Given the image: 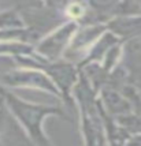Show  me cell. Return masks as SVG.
<instances>
[{
	"mask_svg": "<svg viewBox=\"0 0 141 146\" xmlns=\"http://www.w3.org/2000/svg\"><path fill=\"white\" fill-rule=\"evenodd\" d=\"M102 100L104 101L107 109L110 111V113L112 115H119V116H125L129 113L130 111V104L129 101L122 97L118 90H115V88H104L102 90Z\"/></svg>",
	"mask_w": 141,
	"mask_h": 146,
	"instance_id": "cell-8",
	"label": "cell"
},
{
	"mask_svg": "<svg viewBox=\"0 0 141 146\" xmlns=\"http://www.w3.org/2000/svg\"><path fill=\"white\" fill-rule=\"evenodd\" d=\"M77 30V23L76 22H67L63 26H60L55 32H52L49 36H47L44 40H41L36 48L41 56H45L49 60H55L63 52L66 46L70 44V37L74 36Z\"/></svg>",
	"mask_w": 141,
	"mask_h": 146,
	"instance_id": "cell-4",
	"label": "cell"
},
{
	"mask_svg": "<svg viewBox=\"0 0 141 146\" xmlns=\"http://www.w3.org/2000/svg\"><path fill=\"white\" fill-rule=\"evenodd\" d=\"M123 70L128 78L141 82V38L130 40L123 48Z\"/></svg>",
	"mask_w": 141,
	"mask_h": 146,
	"instance_id": "cell-5",
	"label": "cell"
},
{
	"mask_svg": "<svg viewBox=\"0 0 141 146\" xmlns=\"http://www.w3.org/2000/svg\"><path fill=\"white\" fill-rule=\"evenodd\" d=\"M45 71L47 75L51 76L55 83L59 86V89L63 92V94L67 97V92L76 82L77 71L73 67V64L69 63H47L45 62Z\"/></svg>",
	"mask_w": 141,
	"mask_h": 146,
	"instance_id": "cell-6",
	"label": "cell"
},
{
	"mask_svg": "<svg viewBox=\"0 0 141 146\" xmlns=\"http://www.w3.org/2000/svg\"><path fill=\"white\" fill-rule=\"evenodd\" d=\"M48 75L36 72V71H3L0 72V85L10 86V88H26V89H40L44 92H49L53 94H59L58 88L52 82Z\"/></svg>",
	"mask_w": 141,
	"mask_h": 146,
	"instance_id": "cell-2",
	"label": "cell"
},
{
	"mask_svg": "<svg viewBox=\"0 0 141 146\" xmlns=\"http://www.w3.org/2000/svg\"><path fill=\"white\" fill-rule=\"evenodd\" d=\"M0 146H34L29 135L15 120L0 98Z\"/></svg>",
	"mask_w": 141,
	"mask_h": 146,
	"instance_id": "cell-3",
	"label": "cell"
},
{
	"mask_svg": "<svg viewBox=\"0 0 141 146\" xmlns=\"http://www.w3.org/2000/svg\"><path fill=\"white\" fill-rule=\"evenodd\" d=\"M108 27L114 36H119L122 38L136 40L141 38V19L133 17H121L114 21H110Z\"/></svg>",
	"mask_w": 141,
	"mask_h": 146,
	"instance_id": "cell-7",
	"label": "cell"
},
{
	"mask_svg": "<svg viewBox=\"0 0 141 146\" xmlns=\"http://www.w3.org/2000/svg\"><path fill=\"white\" fill-rule=\"evenodd\" d=\"M0 98L4 101L8 111L13 113V116L21 124V127L29 135L33 145L52 146L51 141L48 139L43 128L44 119L51 115H58L60 117H66L62 109L56 108V107H47V105H39V104L23 101L19 97L10 93L1 85H0Z\"/></svg>",
	"mask_w": 141,
	"mask_h": 146,
	"instance_id": "cell-1",
	"label": "cell"
}]
</instances>
